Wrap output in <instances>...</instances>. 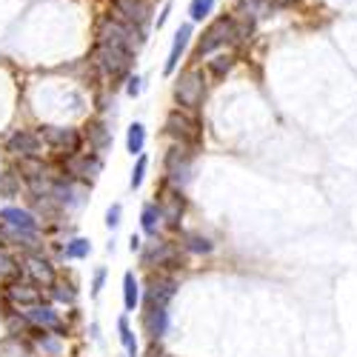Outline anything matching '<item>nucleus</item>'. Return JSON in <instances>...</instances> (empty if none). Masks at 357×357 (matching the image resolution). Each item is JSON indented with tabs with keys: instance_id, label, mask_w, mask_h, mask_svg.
<instances>
[{
	"instance_id": "35",
	"label": "nucleus",
	"mask_w": 357,
	"mask_h": 357,
	"mask_svg": "<svg viewBox=\"0 0 357 357\" xmlns=\"http://www.w3.org/2000/svg\"><path fill=\"white\" fill-rule=\"evenodd\" d=\"M103 280H106V269H98V272H95V280H92V289H95V294L103 289Z\"/></svg>"
},
{
	"instance_id": "27",
	"label": "nucleus",
	"mask_w": 357,
	"mask_h": 357,
	"mask_svg": "<svg viewBox=\"0 0 357 357\" xmlns=\"http://www.w3.org/2000/svg\"><path fill=\"white\" fill-rule=\"evenodd\" d=\"M17 189H20V183L15 181V174L0 172V197H15Z\"/></svg>"
},
{
	"instance_id": "20",
	"label": "nucleus",
	"mask_w": 357,
	"mask_h": 357,
	"mask_svg": "<svg viewBox=\"0 0 357 357\" xmlns=\"http://www.w3.org/2000/svg\"><path fill=\"white\" fill-rule=\"evenodd\" d=\"M241 12L246 15V17H266L275 6H272V0H241Z\"/></svg>"
},
{
	"instance_id": "2",
	"label": "nucleus",
	"mask_w": 357,
	"mask_h": 357,
	"mask_svg": "<svg viewBox=\"0 0 357 357\" xmlns=\"http://www.w3.org/2000/svg\"><path fill=\"white\" fill-rule=\"evenodd\" d=\"M140 35L137 29H132L129 23L117 20V17H106L98 29V38H100V46H117V49H137L140 46Z\"/></svg>"
},
{
	"instance_id": "23",
	"label": "nucleus",
	"mask_w": 357,
	"mask_h": 357,
	"mask_svg": "<svg viewBox=\"0 0 357 357\" xmlns=\"http://www.w3.org/2000/svg\"><path fill=\"white\" fill-rule=\"evenodd\" d=\"M117 332H121V343H123L126 354H129V357H137V340H135V335H132V329H129V320H126V317L117 320Z\"/></svg>"
},
{
	"instance_id": "22",
	"label": "nucleus",
	"mask_w": 357,
	"mask_h": 357,
	"mask_svg": "<svg viewBox=\"0 0 357 357\" xmlns=\"http://www.w3.org/2000/svg\"><path fill=\"white\" fill-rule=\"evenodd\" d=\"M231 63H234L231 54H215L212 61H209V75H212L215 80H220V77H226V75L231 72Z\"/></svg>"
},
{
	"instance_id": "1",
	"label": "nucleus",
	"mask_w": 357,
	"mask_h": 357,
	"mask_svg": "<svg viewBox=\"0 0 357 357\" xmlns=\"http://www.w3.org/2000/svg\"><path fill=\"white\" fill-rule=\"evenodd\" d=\"M177 291V280L174 278H152L146 291V332L152 335L155 340L166 335V326H169V303Z\"/></svg>"
},
{
	"instance_id": "16",
	"label": "nucleus",
	"mask_w": 357,
	"mask_h": 357,
	"mask_svg": "<svg viewBox=\"0 0 357 357\" xmlns=\"http://www.w3.org/2000/svg\"><path fill=\"white\" fill-rule=\"evenodd\" d=\"M189 38H192V26H181V29H177L174 43H172V52H169V61H166V69H163L166 75H172V72L177 69V63H181V54H183Z\"/></svg>"
},
{
	"instance_id": "17",
	"label": "nucleus",
	"mask_w": 357,
	"mask_h": 357,
	"mask_svg": "<svg viewBox=\"0 0 357 357\" xmlns=\"http://www.w3.org/2000/svg\"><path fill=\"white\" fill-rule=\"evenodd\" d=\"M69 174L77 177H95L100 172V158H89V155H72V160L66 163Z\"/></svg>"
},
{
	"instance_id": "19",
	"label": "nucleus",
	"mask_w": 357,
	"mask_h": 357,
	"mask_svg": "<svg viewBox=\"0 0 357 357\" xmlns=\"http://www.w3.org/2000/svg\"><path fill=\"white\" fill-rule=\"evenodd\" d=\"M140 303V289H137V278L132 272L123 275V306L129 312H135V306Z\"/></svg>"
},
{
	"instance_id": "26",
	"label": "nucleus",
	"mask_w": 357,
	"mask_h": 357,
	"mask_svg": "<svg viewBox=\"0 0 357 357\" xmlns=\"http://www.w3.org/2000/svg\"><path fill=\"white\" fill-rule=\"evenodd\" d=\"M89 252H92V243L83 241V237H75V241L66 246V257H69V260H80V257H86Z\"/></svg>"
},
{
	"instance_id": "15",
	"label": "nucleus",
	"mask_w": 357,
	"mask_h": 357,
	"mask_svg": "<svg viewBox=\"0 0 357 357\" xmlns=\"http://www.w3.org/2000/svg\"><path fill=\"white\" fill-rule=\"evenodd\" d=\"M160 212H163V220H169L172 226L181 220V215H183V195H181V189H169V192H163Z\"/></svg>"
},
{
	"instance_id": "7",
	"label": "nucleus",
	"mask_w": 357,
	"mask_h": 357,
	"mask_svg": "<svg viewBox=\"0 0 357 357\" xmlns=\"http://www.w3.org/2000/svg\"><path fill=\"white\" fill-rule=\"evenodd\" d=\"M114 17L140 32L149 23V3L146 0H114Z\"/></svg>"
},
{
	"instance_id": "32",
	"label": "nucleus",
	"mask_w": 357,
	"mask_h": 357,
	"mask_svg": "<svg viewBox=\"0 0 357 357\" xmlns=\"http://www.w3.org/2000/svg\"><path fill=\"white\" fill-rule=\"evenodd\" d=\"M117 223H121V203H114L112 209L106 212V226H109V229H114Z\"/></svg>"
},
{
	"instance_id": "30",
	"label": "nucleus",
	"mask_w": 357,
	"mask_h": 357,
	"mask_svg": "<svg viewBox=\"0 0 357 357\" xmlns=\"http://www.w3.org/2000/svg\"><path fill=\"white\" fill-rule=\"evenodd\" d=\"M52 297L54 301H61V303H75V289H69V286H52Z\"/></svg>"
},
{
	"instance_id": "29",
	"label": "nucleus",
	"mask_w": 357,
	"mask_h": 357,
	"mask_svg": "<svg viewBox=\"0 0 357 357\" xmlns=\"http://www.w3.org/2000/svg\"><path fill=\"white\" fill-rule=\"evenodd\" d=\"M17 275V263L12 255L6 252H0V278H15Z\"/></svg>"
},
{
	"instance_id": "10",
	"label": "nucleus",
	"mask_w": 357,
	"mask_h": 357,
	"mask_svg": "<svg viewBox=\"0 0 357 357\" xmlns=\"http://www.w3.org/2000/svg\"><path fill=\"white\" fill-rule=\"evenodd\" d=\"M43 140H46L52 149H61L63 155H77V149H80V135H77V129L46 126V129H43Z\"/></svg>"
},
{
	"instance_id": "5",
	"label": "nucleus",
	"mask_w": 357,
	"mask_h": 357,
	"mask_svg": "<svg viewBox=\"0 0 357 357\" xmlns=\"http://www.w3.org/2000/svg\"><path fill=\"white\" fill-rule=\"evenodd\" d=\"M166 174H169V181L174 186H183L189 181V174H192V152L183 143L169 149V155H166Z\"/></svg>"
},
{
	"instance_id": "3",
	"label": "nucleus",
	"mask_w": 357,
	"mask_h": 357,
	"mask_svg": "<svg viewBox=\"0 0 357 357\" xmlns=\"http://www.w3.org/2000/svg\"><path fill=\"white\" fill-rule=\"evenodd\" d=\"M234 40H241V26H237L234 17H220L203 32L200 46H197V57L209 54V52H215V49H220L226 43H234Z\"/></svg>"
},
{
	"instance_id": "28",
	"label": "nucleus",
	"mask_w": 357,
	"mask_h": 357,
	"mask_svg": "<svg viewBox=\"0 0 357 357\" xmlns=\"http://www.w3.org/2000/svg\"><path fill=\"white\" fill-rule=\"evenodd\" d=\"M89 135H92V146L98 149V152H103V149L109 146V132H106L100 123H95L92 129H89Z\"/></svg>"
},
{
	"instance_id": "13",
	"label": "nucleus",
	"mask_w": 357,
	"mask_h": 357,
	"mask_svg": "<svg viewBox=\"0 0 357 357\" xmlns=\"http://www.w3.org/2000/svg\"><path fill=\"white\" fill-rule=\"evenodd\" d=\"M26 275L32 278V283H38V286H46V289L54 286V269H52V263L43 260V257H29L26 260Z\"/></svg>"
},
{
	"instance_id": "6",
	"label": "nucleus",
	"mask_w": 357,
	"mask_h": 357,
	"mask_svg": "<svg viewBox=\"0 0 357 357\" xmlns=\"http://www.w3.org/2000/svg\"><path fill=\"white\" fill-rule=\"evenodd\" d=\"M132 61V52L129 49H117V46H98V66L112 75V77H121L129 69Z\"/></svg>"
},
{
	"instance_id": "12",
	"label": "nucleus",
	"mask_w": 357,
	"mask_h": 357,
	"mask_svg": "<svg viewBox=\"0 0 357 357\" xmlns=\"http://www.w3.org/2000/svg\"><path fill=\"white\" fill-rule=\"evenodd\" d=\"M23 314L29 317V323H32V326H38V329H52V332H57V335L66 332V326L61 323V314H57L52 306L38 303V306H29Z\"/></svg>"
},
{
	"instance_id": "36",
	"label": "nucleus",
	"mask_w": 357,
	"mask_h": 357,
	"mask_svg": "<svg viewBox=\"0 0 357 357\" xmlns=\"http://www.w3.org/2000/svg\"><path fill=\"white\" fill-rule=\"evenodd\" d=\"M152 357H169V354H160V351H155V349H152Z\"/></svg>"
},
{
	"instance_id": "24",
	"label": "nucleus",
	"mask_w": 357,
	"mask_h": 357,
	"mask_svg": "<svg viewBox=\"0 0 357 357\" xmlns=\"http://www.w3.org/2000/svg\"><path fill=\"white\" fill-rule=\"evenodd\" d=\"M186 249L195 255H209L215 246H212L209 237H203V234H186Z\"/></svg>"
},
{
	"instance_id": "34",
	"label": "nucleus",
	"mask_w": 357,
	"mask_h": 357,
	"mask_svg": "<svg viewBox=\"0 0 357 357\" xmlns=\"http://www.w3.org/2000/svg\"><path fill=\"white\" fill-rule=\"evenodd\" d=\"M140 83H143L140 77H129V86H126V92H129L132 98H137V95H140Z\"/></svg>"
},
{
	"instance_id": "9",
	"label": "nucleus",
	"mask_w": 357,
	"mask_h": 357,
	"mask_svg": "<svg viewBox=\"0 0 357 357\" xmlns=\"http://www.w3.org/2000/svg\"><path fill=\"white\" fill-rule=\"evenodd\" d=\"M6 149L12 155H17L20 160H35L40 158V135L38 132H29V129H20L9 137Z\"/></svg>"
},
{
	"instance_id": "8",
	"label": "nucleus",
	"mask_w": 357,
	"mask_h": 357,
	"mask_svg": "<svg viewBox=\"0 0 357 357\" xmlns=\"http://www.w3.org/2000/svg\"><path fill=\"white\" fill-rule=\"evenodd\" d=\"M166 132L172 135V137H177L183 146H189V143H197L200 140V126H197V121H192L189 114H183V112H172L169 114V121H166Z\"/></svg>"
},
{
	"instance_id": "18",
	"label": "nucleus",
	"mask_w": 357,
	"mask_h": 357,
	"mask_svg": "<svg viewBox=\"0 0 357 357\" xmlns=\"http://www.w3.org/2000/svg\"><path fill=\"white\" fill-rule=\"evenodd\" d=\"M160 220H163L160 206H155V203L143 206V212H140V226H143V231H146V234H158V226H160Z\"/></svg>"
},
{
	"instance_id": "21",
	"label": "nucleus",
	"mask_w": 357,
	"mask_h": 357,
	"mask_svg": "<svg viewBox=\"0 0 357 357\" xmlns=\"http://www.w3.org/2000/svg\"><path fill=\"white\" fill-rule=\"evenodd\" d=\"M143 146H146V129H143V123H132L129 126V135H126V149L132 155H143Z\"/></svg>"
},
{
	"instance_id": "31",
	"label": "nucleus",
	"mask_w": 357,
	"mask_h": 357,
	"mask_svg": "<svg viewBox=\"0 0 357 357\" xmlns=\"http://www.w3.org/2000/svg\"><path fill=\"white\" fill-rule=\"evenodd\" d=\"M146 166H149V160L140 155V158H137V166H135V172H132V189H137V186L143 183V177H146Z\"/></svg>"
},
{
	"instance_id": "11",
	"label": "nucleus",
	"mask_w": 357,
	"mask_h": 357,
	"mask_svg": "<svg viewBox=\"0 0 357 357\" xmlns=\"http://www.w3.org/2000/svg\"><path fill=\"white\" fill-rule=\"evenodd\" d=\"M0 220H3V226H9L12 231H17L20 237H35V231H38L35 215L26 212V209H15V206L0 212Z\"/></svg>"
},
{
	"instance_id": "4",
	"label": "nucleus",
	"mask_w": 357,
	"mask_h": 357,
	"mask_svg": "<svg viewBox=\"0 0 357 357\" xmlns=\"http://www.w3.org/2000/svg\"><path fill=\"white\" fill-rule=\"evenodd\" d=\"M174 98H177V103H181L183 109H197L203 103V98H206V77H203V72H197V69L186 72L181 80H177V86H174Z\"/></svg>"
},
{
	"instance_id": "25",
	"label": "nucleus",
	"mask_w": 357,
	"mask_h": 357,
	"mask_svg": "<svg viewBox=\"0 0 357 357\" xmlns=\"http://www.w3.org/2000/svg\"><path fill=\"white\" fill-rule=\"evenodd\" d=\"M212 9H215V0H192L189 3V17L200 23V20H206L212 15Z\"/></svg>"
},
{
	"instance_id": "14",
	"label": "nucleus",
	"mask_w": 357,
	"mask_h": 357,
	"mask_svg": "<svg viewBox=\"0 0 357 357\" xmlns=\"http://www.w3.org/2000/svg\"><path fill=\"white\" fill-rule=\"evenodd\" d=\"M9 297H12V301L15 303H20V306H38L40 303V286L38 283H12L9 286Z\"/></svg>"
},
{
	"instance_id": "33",
	"label": "nucleus",
	"mask_w": 357,
	"mask_h": 357,
	"mask_svg": "<svg viewBox=\"0 0 357 357\" xmlns=\"http://www.w3.org/2000/svg\"><path fill=\"white\" fill-rule=\"evenodd\" d=\"M40 346H43V351H49V354H61V343L57 340H52V337H40Z\"/></svg>"
}]
</instances>
